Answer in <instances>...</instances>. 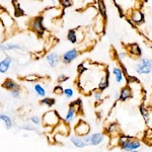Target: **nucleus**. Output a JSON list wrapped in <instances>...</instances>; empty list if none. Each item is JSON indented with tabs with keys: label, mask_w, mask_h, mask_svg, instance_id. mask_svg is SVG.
<instances>
[{
	"label": "nucleus",
	"mask_w": 152,
	"mask_h": 152,
	"mask_svg": "<svg viewBox=\"0 0 152 152\" xmlns=\"http://www.w3.org/2000/svg\"><path fill=\"white\" fill-rule=\"evenodd\" d=\"M62 121L61 120L60 115L58 114V112L51 110V111L46 112L42 117V123L45 127H49V128L53 129L54 127H56L57 125Z\"/></svg>",
	"instance_id": "1"
},
{
	"label": "nucleus",
	"mask_w": 152,
	"mask_h": 152,
	"mask_svg": "<svg viewBox=\"0 0 152 152\" xmlns=\"http://www.w3.org/2000/svg\"><path fill=\"white\" fill-rule=\"evenodd\" d=\"M135 71L139 75H149L152 72V61L143 57L135 64Z\"/></svg>",
	"instance_id": "2"
},
{
	"label": "nucleus",
	"mask_w": 152,
	"mask_h": 152,
	"mask_svg": "<svg viewBox=\"0 0 152 152\" xmlns=\"http://www.w3.org/2000/svg\"><path fill=\"white\" fill-rule=\"evenodd\" d=\"M43 20V16H36V18H31V21H29V28L39 37H43L44 34H45V26H44Z\"/></svg>",
	"instance_id": "3"
},
{
	"label": "nucleus",
	"mask_w": 152,
	"mask_h": 152,
	"mask_svg": "<svg viewBox=\"0 0 152 152\" xmlns=\"http://www.w3.org/2000/svg\"><path fill=\"white\" fill-rule=\"evenodd\" d=\"M74 132H75V135H77V136H80V137L86 136V135H89L90 133V126L85 121L80 120V121L77 122V124L75 125Z\"/></svg>",
	"instance_id": "4"
},
{
	"label": "nucleus",
	"mask_w": 152,
	"mask_h": 152,
	"mask_svg": "<svg viewBox=\"0 0 152 152\" xmlns=\"http://www.w3.org/2000/svg\"><path fill=\"white\" fill-rule=\"evenodd\" d=\"M140 147H141L140 140L137 139V138H134V137H132L129 141H127L126 143L121 146V149L124 151H126V152H131L133 150H139Z\"/></svg>",
	"instance_id": "5"
},
{
	"label": "nucleus",
	"mask_w": 152,
	"mask_h": 152,
	"mask_svg": "<svg viewBox=\"0 0 152 152\" xmlns=\"http://www.w3.org/2000/svg\"><path fill=\"white\" fill-rule=\"evenodd\" d=\"M53 132L55 134H59L63 137H66L70 134V126L67 122L61 121L57 126L53 128Z\"/></svg>",
	"instance_id": "6"
},
{
	"label": "nucleus",
	"mask_w": 152,
	"mask_h": 152,
	"mask_svg": "<svg viewBox=\"0 0 152 152\" xmlns=\"http://www.w3.org/2000/svg\"><path fill=\"white\" fill-rule=\"evenodd\" d=\"M104 133L107 134L109 137L119 136V135L122 133L121 126H120L119 123H117V122H113V123L109 124V126L105 128Z\"/></svg>",
	"instance_id": "7"
},
{
	"label": "nucleus",
	"mask_w": 152,
	"mask_h": 152,
	"mask_svg": "<svg viewBox=\"0 0 152 152\" xmlns=\"http://www.w3.org/2000/svg\"><path fill=\"white\" fill-rule=\"evenodd\" d=\"M79 54L80 53L77 49H71V50L66 51L62 56L63 63H64V64H70L71 62H73V61L78 57Z\"/></svg>",
	"instance_id": "8"
},
{
	"label": "nucleus",
	"mask_w": 152,
	"mask_h": 152,
	"mask_svg": "<svg viewBox=\"0 0 152 152\" xmlns=\"http://www.w3.org/2000/svg\"><path fill=\"white\" fill-rule=\"evenodd\" d=\"M46 60H47V63L51 68H56L59 64V61H60V56L57 52H51L47 54Z\"/></svg>",
	"instance_id": "9"
},
{
	"label": "nucleus",
	"mask_w": 152,
	"mask_h": 152,
	"mask_svg": "<svg viewBox=\"0 0 152 152\" xmlns=\"http://www.w3.org/2000/svg\"><path fill=\"white\" fill-rule=\"evenodd\" d=\"M21 46L18 44H14V43H3L0 44V51L3 53L9 52V51H19L21 50Z\"/></svg>",
	"instance_id": "10"
},
{
	"label": "nucleus",
	"mask_w": 152,
	"mask_h": 152,
	"mask_svg": "<svg viewBox=\"0 0 152 152\" xmlns=\"http://www.w3.org/2000/svg\"><path fill=\"white\" fill-rule=\"evenodd\" d=\"M11 63H12V58L10 56L6 55L5 57L0 61V73H2V74L6 73L9 70V68H10Z\"/></svg>",
	"instance_id": "11"
},
{
	"label": "nucleus",
	"mask_w": 152,
	"mask_h": 152,
	"mask_svg": "<svg viewBox=\"0 0 152 152\" xmlns=\"http://www.w3.org/2000/svg\"><path fill=\"white\" fill-rule=\"evenodd\" d=\"M104 135L102 133H94L90 135V145L92 146H99L104 142Z\"/></svg>",
	"instance_id": "12"
},
{
	"label": "nucleus",
	"mask_w": 152,
	"mask_h": 152,
	"mask_svg": "<svg viewBox=\"0 0 152 152\" xmlns=\"http://www.w3.org/2000/svg\"><path fill=\"white\" fill-rule=\"evenodd\" d=\"M133 95V90L130 86H125L120 91V100L121 102H126L127 99H131Z\"/></svg>",
	"instance_id": "13"
},
{
	"label": "nucleus",
	"mask_w": 152,
	"mask_h": 152,
	"mask_svg": "<svg viewBox=\"0 0 152 152\" xmlns=\"http://www.w3.org/2000/svg\"><path fill=\"white\" fill-rule=\"evenodd\" d=\"M70 141H71V143L76 147V148H84V147L87 146V144L85 143L83 137L77 136V135H75V136H71Z\"/></svg>",
	"instance_id": "14"
},
{
	"label": "nucleus",
	"mask_w": 152,
	"mask_h": 152,
	"mask_svg": "<svg viewBox=\"0 0 152 152\" xmlns=\"http://www.w3.org/2000/svg\"><path fill=\"white\" fill-rule=\"evenodd\" d=\"M2 87H3L4 89L9 90V91H12V90H14V89L20 88V86H19L18 83L14 81V80L10 79V78H6V79L4 80L3 83H2Z\"/></svg>",
	"instance_id": "15"
},
{
	"label": "nucleus",
	"mask_w": 152,
	"mask_h": 152,
	"mask_svg": "<svg viewBox=\"0 0 152 152\" xmlns=\"http://www.w3.org/2000/svg\"><path fill=\"white\" fill-rule=\"evenodd\" d=\"M113 75L115 76L117 83H122L124 80V71L121 67H113Z\"/></svg>",
	"instance_id": "16"
},
{
	"label": "nucleus",
	"mask_w": 152,
	"mask_h": 152,
	"mask_svg": "<svg viewBox=\"0 0 152 152\" xmlns=\"http://www.w3.org/2000/svg\"><path fill=\"white\" fill-rule=\"evenodd\" d=\"M110 85V82H109V74L107 73H105L104 75H102V77L100 78V80L99 81V85H97V88H99V90L100 91H102V90L107 89V87H109Z\"/></svg>",
	"instance_id": "17"
},
{
	"label": "nucleus",
	"mask_w": 152,
	"mask_h": 152,
	"mask_svg": "<svg viewBox=\"0 0 152 152\" xmlns=\"http://www.w3.org/2000/svg\"><path fill=\"white\" fill-rule=\"evenodd\" d=\"M34 90H35L36 94L40 97H45L46 96V89L45 87L43 86L40 83H37V84L34 86Z\"/></svg>",
	"instance_id": "18"
},
{
	"label": "nucleus",
	"mask_w": 152,
	"mask_h": 152,
	"mask_svg": "<svg viewBox=\"0 0 152 152\" xmlns=\"http://www.w3.org/2000/svg\"><path fill=\"white\" fill-rule=\"evenodd\" d=\"M0 121L3 122L4 126H5V128L7 130L11 129V127H12V121H11L10 118L7 116V115H5V114H1V115H0Z\"/></svg>",
	"instance_id": "19"
},
{
	"label": "nucleus",
	"mask_w": 152,
	"mask_h": 152,
	"mask_svg": "<svg viewBox=\"0 0 152 152\" xmlns=\"http://www.w3.org/2000/svg\"><path fill=\"white\" fill-rule=\"evenodd\" d=\"M131 18L133 19V21H135V23H139L143 20L144 16L139 10H133V13L131 14Z\"/></svg>",
	"instance_id": "20"
},
{
	"label": "nucleus",
	"mask_w": 152,
	"mask_h": 152,
	"mask_svg": "<svg viewBox=\"0 0 152 152\" xmlns=\"http://www.w3.org/2000/svg\"><path fill=\"white\" fill-rule=\"evenodd\" d=\"M56 100L53 99V97H43L41 100H40V104L42 105H46L48 107H51L55 104Z\"/></svg>",
	"instance_id": "21"
},
{
	"label": "nucleus",
	"mask_w": 152,
	"mask_h": 152,
	"mask_svg": "<svg viewBox=\"0 0 152 152\" xmlns=\"http://www.w3.org/2000/svg\"><path fill=\"white\" fill-rule=\"evenodd\" d=\"M67 39L70 43L75 44L77 43L78 41V37H77V33H76L75 29H71V31H68V35H67Z\"/></svg>",
	"instance_id": "22"
},
{
	"label": "nucleus",
	"mask_w": 152,
	"mask_h": 152,
	"mask_svg": "<svg viewBox=\"0 0 152 152\" xmlns=\"http://www.w3.org/2000/svg\"><path fill=\"white\" fill-rule=\"evenodd\" d=\"M139 111H140V114H141V116L143 117L144 121H145L146 123H148L149 118H150V115H149L148 110H147L144 105H140V107H139Z\"/></svg>",
	"instance_id": "23"
},
{
	"label": "nucleus",
	"mask_w": 152,
	"mask_h": 152,
	"mask_svg": "<svg viewBox=\"0 0 152 152\" xmlns=\"http://www.w3.org/2000/svg\"><path fill=\"white\" fill-rule=\"evenodd\" d=\"M129 52L134 56H140L141 55V50L138 47V45L133 44V45H129Z\"/></svg>",
	"instance_id": "24"
},
{
	"label": "nucleus",
	"mask_w": 152,
	"mask_h": 152,
	"mask_svg": "<svg viewBox=\"0 0 152 152\" xmlns=\"http://www.w3.org/2000/svg\"><path fill=\"white\" fill-rule=\"evenodd\" d=\"M40 79H41V77L37 74H28L23 77L24 81H28V82H36V81H39Z\"/></svg>",
	"instance_id": "25"
},
{
	"label": "nucleus",
	"mask_w": 152,
	"mask_h": 152,
	"mask_svg": "<svg viewBox=\"0 0 152 152\" xmlns=\"http://www.w3.org/2000/svg\"><path fill=\"white\" fill-rule=\"evenodd\" d=\"M131 138H132V136H130V135L121 133L119 135V147H121L123 144L126 143L127 141H129Z\"/></svg>",
	"instance_id": "26"
},
{
	"label": "nucleus",
	"mask_w": 152,
	"mask_h": 152,
	"mask_svg": "<svg viewBox=\"0 0 152 152\" xmlns=\"http://www.w3.org/2000/svg\"><path fill=\"white\" fill-rule=\"evenodd\" d=\"M110 146L111 147L119 146V136L110 137Z\"/></svg>",
	"instance_id": "27"
},
{
	"label": "nucleus",
	"mask_w": 152,
	"mask_h": 152,
	"mask_svg": "<svg viewBox=\"0 0 152 152\" xmlns=\"http://www.w3.org/2000/svg\"><path fill=\"white\" fill-rule=\"evenodd\" d=\"M99 10H100V12H102V14L105 18H107V9H105V5H104V3L102 0H99Z\"/></svg>",
	"instance_id": "28"
},
{
	"label": "nucleus",
	"mask_w": 152,
	"mask_h": 152,
	"mask_svg": "<svg viewBox=\"0 0 152 152\" xmlns=\"http://www.w3.org/2000/svg\"><path fill=\"white\" fill-rule=\"evenodd\" d=\"M63 94H64L67 99H71V97H73V95H74V91H73V89L70 87L64 88V92H63Z\"/></svg>",
	"instance_id": "29"
},
{
	"label": "nucleus",
	"mask_w": 152,
	"mask_h": 152,
	"mask_svg": "<svg viewBox=\"0 0 152 152\" xmlns=\"http://www.w3.org/2000/svg\"><path fill=\"white\" fill-rule=\"evenodd\" d=\"M92 95H94V99L95 102H100V100H102V94L100 90H95V91H94Z\"/></svg>",
	"instance_id": "30"
},
{
	"label": "nucleus",
	"mask_w": 152,
	"mask_h": 152,
	"mask_svg": "<svg viewBox=\"0 0 152 152\" xmlns=\"http://www.w3.org/2000/svg\"><path fill=\"white\" fill-rule=\"evenodd\" d=\"M53 92L57 95H61V94H63V92H64V88L61 86V85H57V86L54 87Z\"/></svg>",
	"instance_id": "31"
},
{
	"label": "nucleus",
	"mask_w": 152,
	"mask_h": 152,
	"mask_svg": "<svg viewBox=\"0 0 152 152\" xmlns=\"http://www.w3.org/2000/svg\"><path fill=\"white\" fill-rule=\"evenodd\" d=\"M69 79V77H68L67 75H65V74H62V75H60L58 77V79H57V82L59 83V84H61V83H63V82H65V81H67V80Z\"/></svg>",
	"instance_id": "32"
},
{
	"label": "nucleus",
	"mask_w": 152,
	"mask_h": 152,
	"mask_svg": "<svg viewBox=\"0 0 152 152\" xmlns=\"http://www.w3.org/2000/svg\"><path fill=\"white\" fill-rule=\"evenodd\" d=\"M61 5L64 8H67V7H70L72 5V1L71 0H61Z\"/></svg>",
	"instance_id": "33"
},
{
	"label": "nucleus",
	"mask_w": 152,
	"mask_h": 152,
	"mask_svg": "<svg viewBox=\"0 0 152 152\" xmlns=\"http://www.w3.org/2000/svg\"><path fill=\"white\" fill-rule=\"evenodd\" d=\"M10 94H11L12 97H14V99H18V97H19V95H20V88H18V89L12 90V91H10Z\"/></svg>",
	"instance_id": "34"
},
{
	"label": "nucleus",
	"mask_w": 152,
	"mask_h": 152,
	"mask_svg": "<svg viewBox=\"0 0 152 152\" xmlns=\"http://www.w3.org/2000/svg\"><path fill=\"white\" fill-rule=\"evenodd\" d=\"M31 122L33 123L34 125H39L41 123V120H40V118H39L38 116H33V117H31Z\"/></svg>",
	"instance_id": "35"
},
{
	"label": "nucleus",
	"mask_w": 152,
	"mask_h": 152,
	"mask_svg": "<svg viewBox=\"0 0 152 152\" xmlns=\"http://www.w3.org/2000/svg\"><path fill=\"white\" fill-rule=\"evenodd\" d=\"M23 128L26 130H28V131H36V128L31 126V125H26V126H23Z\"/></svg>",
	"instance_id": "36"
},
{
	"label": "nucleus",
	"mask_w": 152,
	"mask_h": 152,
	"mask_svg": "<svg viewBox=\"0 0 152 152\" xmlns=\"http://www.w3.org/2000/svg\"><path fill=\"white\" fill-rule=\"evenodd\" d=\"M114 99H120V91H116L114 94Z\"/></svg>",
	"instance_id": "37"
},
{
	"label": "nucleus",
	"mask_w": 152,
	"mask_h": 152,
	"mask_svg": "<svg viewBox=\"0 0 152 152\" xmlns=\"http://www.w3.org/2000/svg\"><path fill=\"white\" fill-rule=\"evenodd\" d=\"M131 152H139V150H133V151H131Z\"/></svg>",
	"instance_id": "38"
},
{
	"label": "nucleus",
	"mask_w": 152,
	"mask_h": 152,
	"mask_svg": "<svg viewBox=\"0 0 152 152\" xmlns=\"http://www.w3.org/2000/svg\"><path fill=\"white\" fill-rule=\"evenodd\" d=\"M92 152H99V151H92Z\"/></svg>",
	"instance_id": "39"
},
{
	"label": "nucleus",
	"mask_w": 152,
	"mask_h": 152,
	"mask_svg": "<svg viewBox=\"0 0 152 152\" xmlns=\"http://www.w3.org/2000/svg\"><path fill=\"white\" fill-rule=\"evenodd\" d=\"M151 61H152V59H151Z\"/></svg>",
	"instance_id": "40"
}]
</instances>
